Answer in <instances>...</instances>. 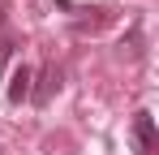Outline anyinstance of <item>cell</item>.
Here are the masks:
<instances>
[{
    "label": "cell",
    "instance_id": "1",
    "mask_svg": "<svg viewBox=\"0 0 159 155\" xmlns=\"http://www.w3.org/2000/svg\"><path fill=\"white\" fill-rule=\"evenodd\" d=\"M133 142H138V155H155L159 138H155V116L151 112H138L133 116Z\"/></svg>",
    "mask_w": 159,
    "mask_h": 155
},
{
    "label": "cell",
    "instance_id": "2",
    "mask_svg": "<svg viewBox=\"0 0 159 155\" xmlns=\"http://www.w3.org/2000/svg\"><path fill=\"white\" fill-rule=\"evenodd\" d=\"M34 82H39V86H30V99H34V103H39V108H43V103L52 99V91H56V86H60V69H56V65H48L43 73L34 78Z\"/></svg>",
    "mask_w": 159,
    "mask_h": 155
},
{
    "label": "cell",
    "instance_id": "3",
    "mask_svg": "<svg viewBox=\"0 0 159 155\" xmlns=\"http://www.w3.org/2000/svg\"><path fill=\"white\" fill-rule=\"evenodd\" d=\"M30 69L26 65H17L13 69V78H9V103H22V99H30Z\"/></svg>",
    "mask_w": 159,
    "mask_h": 155
},
{
    "label": "cell",
    "instance_id": "4",
    "mask_svg": "<svg viewBox=\"0 0 159 155\" xmlns=\"http://www.w3.org/2000/svg\"><path fill=\"white\" fill-rule=\"evenodd\" d=\"M9 52H13V39H0V69H4V60H9Z\"/></svg>",
    "mask_w": 159,
    "mask_h": 155
},
{
    "label": "cell",
    "instance_id": "5",
    "mask_svg": "<svg viewBox=\"0 0 159 155\" xmlns=\"http://www.w3.org/2000/svg\"><path fill=\"white\" fill-rule=\"evenodd\" d=\"M4 9H9V4H4V0H0V22H4Z\"/></svg>",
    "mask_w": 159,
    "mask_h": 155
}]
</instances>
